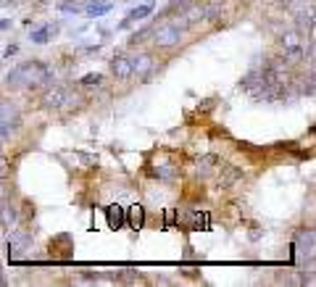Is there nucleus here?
Masks as SVG:
<instances>
[{"mask_svg":"<svg viewBox=\"0 0 316 287\" xmlns=\"http://www.w3.org/2000/svg\"><path fill=\"white\" fill-rule=\"evenodd\" d=\"M143 224H145V208L143 206H132L129 208V227L143 229Z\"/></svg>","mask_w":316,"mask_h":287,"instance_id":"2eb2a0df","label":"nucleus"},{"mask_svg":"<svg viewBox=\"0 0 316 287\" xmlns=\"http://www.w3.org/2000/svg\"><path fill=\"white\" fill-rule=\"evenodd\" d=\"M148 71H156L153 69V55H137V61H132V74H148Z\"/></svg>","mask_w":316,"mask_h":287,"instance_id":"4468645a","label":"nucleus"},{"mask_svg":"<svg viewBox=\"0 0 316 287\" xmlns=\"http://www.w3.org/2000/svg\"><path fill=\"white\" fill-rule=\"evenodd\" d=\"M111 8H114V3H111V0H90L87 8H85V13H87L90 18H98V16L111 13Z\"/></svg>","mask_w":316,"mask_h":287,"instance_id":"423d86ee","label":"nucleus"},{"mask_svg":"<svg viewBox=\"0 0 316 287\" xmlns=\"http://www.w3.org/2000/svg\"><path fill=\"white\" fill-rule=\"evenodd\" d=\"M8 26H11V21H8V18H0V32L8 29Z\"/></svg>","mask_w":316,"mask_h":287,"instance_id":"5701e85b","label":"nucleus"},{"mask_svg":"<svg viewBox=\"0 0 316 287\" xmlns=\"http://www.w3.org/2000/svg\"><path fill=\"white\" fill-rule=\"evenodd\" d=\"M21 124V114L13 103H0V140L11 137V132H16Z\"/></svg>","mask_w":316,"mask_h":287,"instance_id":"f03ea898","label":"nucleus"},{"mask_svg":"<svg viewBox=\"0 0 316 287\" xmlns=\"http://www.w3.org/2000/svg\"><path fill=\"white\" fill-rule=\"evenodd\" d=\"M63 100H66V90H63V87H53V90L45 92L42 103L48 106V108H61V106H63Z\"/></svg>","mask_w":316,"mask_h":287,"instance_id":"9d476101","label":"nucleus"},{"mask_svg":"<svg viewBox=\"0 0 316 287\" xmlns=\"http://www.w3.org/2000/svg\"><path fill=\"white\" fill-rule=\"evenodd\" d=\"M216 163H219V161L213 158V155H203V158L198 161V174H208Z\"/></svg>","mask_w":316,"mask_h":287,"instance_id":"dca6fc26","label":"nucleus"},{"mask_svg":"<svg viewBox=\"0 0 316 287\" xmlns=\"http://www.w3.org/2000/svg\"><path fill=\"white\" fill-rule=\"evenodd\" d=\"M55 29H58L55 24H48V26H42V29H37V32H29V40L37 42V45H45V42H50V37L55 34Z\"/></svg>","mask_w":316,"mask_h":287,"instance_id":"ddd939ff","label":"nucleus"},{"mask_svg":"<svg viewBox=\"0 0 316 287\" xmlns=\"http://www.w3.org/2000/svg\"><path fill=\"white\" fill-rule=\"evenodd\" d=\"M295 248L301 253H314V229H303V232L295 235Z\"/></svg>","mask_w":316,"mask_h":287,"instance_id":"1a4fd4ad","label":"nucleus"},{"mask_svg":"<svg viewBox=\"0 0 316 287\" xmlns=\"http://www.w3.org/2000/svg\"><path fill=\"white\" fill-rule=\"evenodd\" d=\"M50 253H53V256L63 253V258H69V256H71V237H69V235H58V237L50 243Z\"/></svg>","mask_w":316,"mask_h":287,"instance_id":"9b49d317","label":"nucleus"},{"mask_svg":"<svg viewBox=\"0 0 316 287\" xmlns=\"http://www.w3.org/2000/svg\"><path fill=\"white\" fill-rule=\"evenodd\" d=\"M5 177H8V163L0 158V179H5Z\"/></svg>","mask_w":316,"mask_h":287,"instance_id":"4be33fe9","label":"nucleus"},{"mask_svg":"<svg viewBox=\"0 0 316 287\" xmlns=\"http://www.w3.org/2000/svg\"><path fill=\"white\" fill-rule=\"evenodd\" d=\"M111 71H114L116 79H129V77H132V58H127V55L114 58V61H111Z\"/></svg>","mask_w":316,"mask_h":287,"instance_id":"39448f33","label":"nucleus"},{"mask_svg":"<svg viewBox=\"0 0 316 287\" xmlns=\"http://www.w3.org/2000/svg\"><path fill=\"white\" fill-rule=\"evenodd\" d=\"M16 53H18V45H16V42H11V45L5 48V58H11V55H16Z\"/></svg>","mask_w":316,"mask_h":287,"instance_id":"412c9836","label":"nucleus"},{"mask_svg":"<svg viewBox=\"0 0 316 287\" xmlns=\"http://www.w3.org/2000/svg\"><path fill=\"white\" fill-rule=\"evenodd\" d=\"M106 216H108V227L111 229H122L127 224V214L122 206H108L106 208Z\"/></svg>","mask_w":316,"mask_h":287,"instance_id":"0eeeda50","label":"nucleus"},{"mask_svg":"<svg viewBox=\"0 0 316 287\" xmlns=\"http://www.w3.org/2000/svg\"><path fill=\"white\" fill-rule=\"evenodd\" d=\"M240 177H243V171L235 169V166H224L221 169V177H219V184L221 187H232V184H237Z\"/></svg>","mask_w":316,"mask_h":287,"instance_id":"f8f14e48","label":"nucleus"},{"mask_svg":"<svg viewBox=\"0 0 316 287\" xmlns=\"http://www.w3.org/2000/svg\"><path fill=\"white\" fill-rule=\"evenodd\" d=\"M50 79V69L40 61H29L21 63L18 69L8 74V85H24V87H40Z\"/></svg>","mask_w":316,"mask_h":287,"instance_id":"f257e3e1","label":"nucleus"},{"mask_svg":"<svg viewBox=\"0 0 316 287\" xmlns=\"http://www.w3.org/2000/svg\"><path fill=\"white\" fill-rule=\"evenodd\" d=\"M303 58V48H301V45H290V48H287L285 50V61H301Z\"/></svg>","mask_w":316,"mask_h":287,"instance_id":"f3484780","label":"nucleus"},{"mask_svg":"<svg viewBox=\"0 0 316 287\" xmlns=\"http://www.w3.org/2000/svg\"><path fill=\"white\" fill-rule=\"evenodd\" d=\"M61 11H74V13H77L79 11V3H77V0H74V3H71V0H63V3H61Z\"/></svg>","mask_w":316,"mask_h":287,"instance_id":"aec40b11","label":"nucleus"},{"mask_svg":"<svg viewBox=\"0 0 316 287\" xmlns=\"http://www.w3.org/2000/svg\"><path fill=\"white\" fill-rule=\"evenodd\" d=\"M153 34V29H143V32H137V34H132V37H129V42H143V40H148V37H151Z\"/></svg>","mask_w":316,"mask_h":287,"instance_id":"6ab92c4d","label":"nucleus"},{"mask_svg":"<svg viewBox=\"0 0 316 287\" xmlns=\"http://www.w3.org/2000/svg\"><path fill=\"white\" fill-rule=\"evenodd\" d=\"M153 13V3H145V5H140V8H135V11H129V16L124 18L122 24H119V29H127L132 21H140V18H148Z\"/></svg>","mask_w":316,"mask_h":287,"instance_id":"6e6552de","label":"nucleus"},{"mask_svg":"<svg viewBox=\"0 0 316 287\" xmlns=\"http://www.w3.org/2000/svg\"><path fill=\"white\" fill-rule=\"evenodd\" d=\"M179 40H182V29L176 24L161 26V29L156 32V45L158 48H174V45H179Z\"/></svg>","mask_w":316,"mask_h":287,"instance_id":"20e7f679","label":"nucleus"},{"mask_svg":"<svg viewBox=\"0 0 316 287\" xmlns=\"http://www.w3.org/2000/svg\"><path fill=\"white\" fill-rule=\"evenodd\" d=\"M29 248H32V232L29 229H16L11 235V243H8V256H11V261H16V258L24 256Z\"/></svg>","mask_w":316,"mask_h":287,"instance_id":"7ed1b4c3","label":"nucleus"},{"mask_svg":"<svg viewBox=\"0 0 316 287\" xmlns=\"http://www.w3.org/2000/svg\"><path fill=\"white\" fill-rule=\"evenodd\" d=\"M100 82H103V77H100V74H87V77L79 79V85H82V87H90V85H100Z\"/></svg>","mask_w":316,"mask_h":287,"instance_id":"a211bd4d","label":"nucleus"},{"mask_svg":"<svg viewBox=\"0 0 316 287\" xmlns=\"http://www.w3.org/2000/svg\"><path fill=\"white\" fill-rule=\"evenodd\" d=\"M5 285V277H3V272H0V287H3Z\"/></svg>","mask_w":316,"mask_h":287,"instance_id":"b1692460","label":"nucleus"}]
</instances>
